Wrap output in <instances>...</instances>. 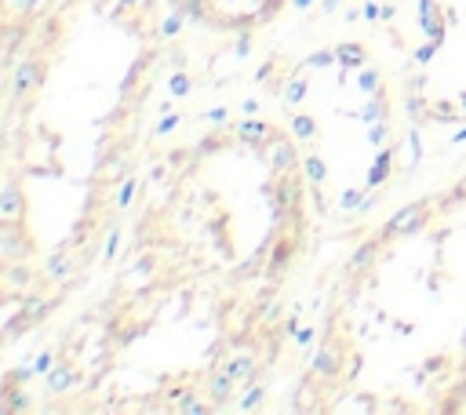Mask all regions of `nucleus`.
<instances>
[{
    "label": "nucleus",
    "instance_id": "b1692460",
    "mask_svg": "<svg viewBox=\"0 0 466 415\" xmlns=\"http://www.w3.org/2000/svg\"><path fill=\"white\" fill-rule=\"evenodd\" d=\"M361 204H365V190H343V193H339V208H343V211H361Z\"/></svg>",
    "mask_w": 466,
    "mask_h": 415
},
{
    "label": "nucleus",
    "instance_id": "a19ab883",
    "mask_svg": "<svg viewBox=\"0 0 466 415\" xmlns=\"http://www.w3.org/2000/svg\"><path fill=\"white\" fill-rule=\"evenodd\" d=\"M361 11H365V18H368V22H379V4H365Z\"/></svg>",
    "mask_w": 466,
    "mask_h": 415
},
{
    "label": "nucleus",
    "instance_id": "473e14b6",
    "mask_svg": "<svg viewBox=\"0 0 466 415\" xmlns=\"http://www.w3.org/2000/svg\"><path fill=\"white\" fill-rule=\"evenodd\" d=\"M117 248H120V230H110V237H106V252H102V259H113V255H117Z\"/></svg>",
    "mask_w": 466,
    "mask_h": 415
},
{
    "label": "nucleus",
    "instance_id": "39448f33",
    "mask_svg": "<svg viewBox=\"0 0 466 415\" xmlns=\"http://www.w3.org/2000/svg\"><path fill=\"white\" fill-rule=\"evenodd\" d=\"M0 218L4 223H18V218H26V193L15 179L4 182V193H0Z\"/></svg>",
    "mask_w": 466,
    "mask_h": 415
},
{
    "label": "nucleus",
    "instance_id": "423d86ee",
    "mask_svg": "<svg viewBox=\"0 0 466 415\" xmlns=\"http://www.w3.org/2000/svg\"><path fill=\"white\" fill-rule=\"evenodd\" d=\"M310 368H313V376H321V379H335L339 368H343V349H339L335 342H325V346L313 354Z\"/></svg>",
    "mask_w": 466,
    "mask_h": 415
},
{
    "label": "nucleus",
    "instance_id": "0eeeda50",
    "mask_svg": "<svg viewBox=\"0 0 466 415\" xmlns=\"http://www.w3.org/2000/svg\"><path fill=\"white\" fill-rule=\"evenodd\" d=\"M237 390H241V386L233 383L222 368H215V371L208 376V397H211V404H215V408H229V404H233V393H237Z\"/></svg>",
    "mask_w": 466,
    "mask_h": 415
},
{
    "label": "nucleus",
    "instance_id": "c9c22d12",
    "mask_svg": "<svg viewBox=\"0 0 466 415\" xmlns=\"http://www.w3.org/2000/svg\"><path fill=\"white\" fill-rule=\"evenodd\" d=\"M182 8H186V15H189V18H197V22H204V4H201V0H186V4H182Z\"/></svg>",
    "mask_w": 466,
    "mask_h": 415
},
{
    "label": "nucleus",
    "instance_id": "79ce46f5",
    "mask_svg": "<svg viewBox=\"0 0 466 415\" xmlns=\"http://www.w3.org/2000/svg\"><path fill=\"white\" fill-rule=\"evenodd\" d=\"M251 51V40L248 37H237V55H248Z\"/></svg>",
    "mask_w": 466,
    "mask_h": 415
},
{
    "label": "nucleus",
    "instance_id": "49530a36",
    "mask_svg": "<svg viewBox=\"0 0 466 415\" xmlns=\"http://www.w3.org/2000/svg\"><path fill=\"white\" fill-rule=\"evenodd\" d=\"M459 109H462V113H466V92L459 95Z\"/></svg>",
    "mask_w": 466,
    "mask_h": 415
},
{
    "label": "nucleus",
    "instance_id": "58836bf2",
    "mask_svg": "<svg viewBox=\"0 0 466 415\" xmlns=\"http://www.w3.org/2000/svg\"><path fill=\"white\" fill-rule=\"evenodd\" d=\"M241 109H244L248 117H259V109H263V106H259V99H244V102H241Z\"/></svg>",
    "mask_w": 466,
    "mask_h": 415
},
{
    "label": "nucleus",
    "instance_id": "20e7f679",
    "mask_svg": "<svg viewBox=\"0 0 466 415\" xmlns=\"http://www.w3.org/2000/svg\"><path fill=\"white\" fill-rule=\"evenodd\" d=\"M44 73H48V66H44V62H37V58L18 62V66H15V77H11V92H15V95H30V92H37V87L44 84Z\"/></svg>",
    "mask_w": 466,
    "mask_h": 415
},
{
    "label": "nucleus",
    "instance_id": "4be33fe9",
    "mask_svg": "<svg viewBox=\"0 0 466 415\" xmlns=\"http://www.w3.org/2000/svg\"><path fill=\"white\" fill-rule=\"evenodd\" d=\"M357 87H361L365 95H379V92H383V77H379V70H361Z\"/></svg>",
    "mask_w": 466,
    "mask_h": 415
},
{
    "label": "nucleus",
    "instance_id": "c756f323",
    "mask_svg": "<svg viewBox=\"0 0 466 415\" xmlns=\"http://www.w3.org/2000/svg\"><path fill=\"white\" fill-rule=\"evenodd\" d=\"M51 368H55V354H51V349H44V354L33 361V376H48Z\"/></svg>",
    "mask_w": 466,
    "mask_h": 415
},
{
    "label": "nucleus",
    "instance_id": "bb28decb",
    "mask_svg": "<svg viewBox=\"0 0 466 415\" xmlns=\"http://www.w3.org/2000/svg\"><path fill=\"white\" fill-rule=\"evenodd\" d=\"M408 149H412V157H408V168H415L422 161V135H419V128L408 131Z\"/></svg>",
    "mask_w": 466,
    "mask_h": 415
},
{
    "label": "nucleus",
    "instance_id": "6e6552de",
    "mask_svg": "<svg viewBox=\"0 0 466 415\" xmlns=\"http://www.w3.org/2000/svg\"><path fill=\"white\" fill-rule=\"evenodd\" d=\"M237 139L241 142H248V146H263V142H270L277 131H273V124H266V120H259V117H248V120H241L237 128Z\"/></svg>",
    "mask_w": 466,
    "mask_h": 415
},
{
    "label": "nucleus",
    "instance_id": "4468645a",
    "mask_svg": "<svg viewBox=\"0 0 466 415\" xmlns=\"http://www.w3.org/2000/svg\"><path fill=\"white\" fill-rule=\"evenodd\" d=\"M175 411H182V415H208V411H215V404H211V401H201L197 393H179Z\"/></svg>",
    "mask_w": 466,
    "mask_h": 415
},
{
    "label": "nucleus",
    "instance_id": "c85d7f7f",
    "mask_svg": "<svg viewBox=\"0 0 466 415\" xmlns=\"http://www.w3.org/2000/svg\"><path fill=\"white\" fill-rule=\"evenodd\" d=\"M332 62H339V55H335V48H321V51H313V55H306V66H332Z\"/></svg>",
    "mask_w": 466,
    "mask_h": 415
},
{
    "label": "nucleus",
    "instance_id": "7c9ffc66",
    "mask_svg": "<svg viewBox=\"0 0 466 415\" xmlns=\"http://www.w3.org/2000/svg\"><path fill=\"white\" fill-rule=\"evenodd\" d=\"M135 186H139L135 179H128V182L120 186V193H117V208H128V204L135 201Z\"/></svg>",
    "mask_w": 466,
    "mask_h": 415
},
{
    "label": "nucleus",
    "instance_id": "ea45409f",
    "mask_svg": "<svg viewBox=\"0 0 466 415\" xmlns=\"http://www.w3.org/2000/svg\"><path fill=\"white\" fill-rule=\"evenodd\" d=\"M393 18V4H379V22H390Z\"/></svg>",
    "mask_w": 466,
    "mask_h": 415
},
{
    "label": "nucleus",
    "instance_id": "de8ad7c7",
    "mask_svg": "<svg viewBox=\"0 0 466 415\" xmlns=\"http://www.w3.org/2000/svg\"><path fill=\"white\" fill-rule=\"evenodd\" d=\"M128 4H142V0H120V8H128Z\"/></svg>",
    "mask_w": 466,
    "mask_h": 415
},
{
    "label": "nucleus",
    "instance_id": "6ab92c4d",
    "mask_svg": "<svg viewBox=\"0 0 466 415\" xmlns=\"http://www.w3.org/2000/svg\"><path fill=\"white\" fill-rule=\"evenodd\" d=\"M303 171H306L310 186H325V179H328V164H325L321 157H317V153H313V157H306V161H303Z\"/></svg>",
    "mask_w": 466,
    "mask_h": 415
},
{
    "label": "nucleus",
    "instance_id": "f704fd0d",
    "mask_svg": "<svg viewBox=\"0 0 466 415\" xmlns=\"http://www.w3.org/2000/svg\"><path fill=\"white\" fill-rule=\"evenodd\" d=\"M226 117H229V109H226V106H215V109H208V113H204L208 124H226Z\"/></svg>",
    "mask_w": 466,
    "mask_h": 415
},
{
    "label": "nucleus",
    "instance_id": "9b49d317",
    "mask_svg": "<svg viewBox=\"0 0 466 415\" xmlns=\"http://www.w3.org/2000/svg\"><path fill=\"white\" fill-rule=\"evenodd\" d=\"M335 55H339V66H343V73H346V70H361V66L368 62L365 44H335Z\"/></svg>",
    "mask_w": 466,
    "mask_h": 415
},
{
    "label": "nucleus",
    "instance_id": "a878e982",
    "mask_svg": "<svg viewBox=\"0 0 466 415\" xmlns=\"http://www.w3.org/2000/svg\"><path fill=\"white\" fill-rule=\"evenodd\" d=\"M386 139H390V124H386V120L368 124V142H372V146H386Z\"/></svg>",
    "mask_w": 466,
    "mask_h": 415
},
{
    "label": "nucleus",
    "instance_id": "4c0bfd02",
    "mask_svg": "<svg viewBox=\"0 0 466 415\" xmlns=\"http://www.w3.org/2000/svg\"><path fill=\"white\" fill-rule=\"evenodd\" d=\"M284 335H291V339L299 335V310H295V314H291V317L284 321Z\"/></svg>",
    "mask_w": 466,
    "mask_h": 415
},
{
    "label": "nucleus",
    "instance_id": "72a5a7b5",
    "mask_svg": "<svg viewBox=\"0 0 466 415\" xmlns=\"http://www.w3.org/2000/svg\"><path fill=\"white\" fill-rule=\"evenodd\" d=\"M37 4H40V0H8V8H11L15 15H30Z\"/></svg>",
    "mask_w": 466,
    "mask_h": 415
},
{
    "label": "nucleus",
    "instance_id": "7ed1b4c3",
    "mask_svg": "<svg viewBox=\"0 0 466 415\" xmlns=\"http://www.w3.org/2000/svg\"><path fill=\"white\" fill-rule=\"evenodd\" d=\"M219 368L237 386H251V383H256V376H259V361H256V354H248V349H241V354H229Z\"/></svg>",
    "mask_w": 466,
    "mask_h": 415
},
{
    "label": "nucleus",
    "instance_id": "f8f14e48",
    "mask_svg": "<svg viewBox=\"0 0 466 415\" xmlns=\"http://www.w3.org/2000/svg\"><path fill=\"white\" fill-rule=\"evenodd\" d=\"M15 226H18V223H4V230H0V252H4L8 262H11V259H23V255L30 252V244H23V240H18Z\"/></svg>",
    "mask_w": 466,
    "mask_h": 415
},
{
    "label": "nucleus",
    "instance_id": "2eb2a0df",
    "mask_svg": "<svg viewBox=\"0 0 466 415\" xmlns=\"http://www.w3.org/2000/svg\"><path fill=\"white\" fill-rule=\"evenodd\" d=\"M48 277L51 280H70V273H73V259H70V252H55L51 259H48Z\"/></svg>",
    "mask_w": 466,
    "mask_h": 415
},
{
    "label": "nucleus",
    "instance_id": "f3484780",
    "mask_svg": "<svg viewBox=\"0 0 466 415\" xmlns=\"http://www.w3.org/2000/svg\"><path fill=\"white\" fill-rule=\"evenodd\" d=\"M186 18H189V15H186V8H182V4H175V11L160 22V37H164V40L179 37V33H182V26H186Z\"/></svg>",
    "mask_w": 466,
    "mask_h": 415
},
{
    "label": "nucleus",
    "instance_id": "cd10ccee",
    "mask_svg": "<svg viewBox=\"0 0 466 415\" xmlns=\"http://www.w3.org/2000/svg\"><path fill=\"white\" fill-rule=\"evenodd\" d=\"M437 48H441V40H434V37H430V40L415 51V62H419V66H430V62H434V55H437Z\"/></svg>",
    "mask_w": 466,
    "mask_h": 415
},
{
    "label": "nucleus",
    "instance_id": "412c9836",
    "mask_svg": "<svg viewBox=\"0 0 466 415\" xmlns=\"http://www.w3.org/2000/svg\"><path fill=\"white\" fill-rule=\"evenodd\" d=\"M306 87H310L306 77H291V80H288V87H284V102H288V109H291V106H299V102L306 99Z\"/></svg>",
    "mask_w": 466,
    "mask_h": 415
},
{
    "label": "nucleus",
    "instance_id": "1a4fd4ad",
    "mask_svg": "<svg viewBox=\"0 0 466 415\" xmlns=\"http://www.w3.org/2000/svg\"><path fill=\"white\" fill-rule=\"evenodd\" d=\"M379 252H383V237H372V240H365V244H357V252L346 262V273H365L379 259Z\"/></svg>",
    "mask_w": 466,
    "mask_h": 415
},
{
    "label": "nucleus",
    "instance_id": "9d476101",
    "mask_svg": "<svg viewBox=\"0 0 466 415\" xmlns=\"http://www.w3.org/2000/svg\"><path fill=\"white\" fill-rule=\"evenodd\" d=\"M390 164H393V149H390V146H379V157H375V164L368 168L365 186H368V190L386 186V179H390Z\"/></svg>",
    "mask_w": 466,
    "mask_h": 415
},
{
    "label": "nucleus",
    "instance_id": "dca6fc26",
    "mask_svg": "<svg viewBox=\"0 0 466 415\" xmlns=\"http://www.w3.org/2000/svg\"><path fill=\"white\" fill-rule=\"evenodd\" d=\"M288 128H291V135L299 139V142H310V139H317V120H313V117H306V113H291Z\"/></svg>",
    "mask_w": 466,
    "mask_h": 415
},
{
    "label": "nucleus",
    "instance_id": "a211bd4d",
    "mask_svg": "<svg viewBox=\"0 0 466 415\" xmlns=\"http://www.w3.org/2000/svg\"><path fill=\"white\" fill-rule=\"evenodd\" d=\"M357 117H361L365 124H375V120H386V99H383V92H379V95H372L368 99V106L361 109V113H357Z\"/></svg>",
    "mask_w": 466,
    "mask_h": 415
},
{
    "label": "nucleus",
    "instance_id": "393cba45",
    "mask_svg": "<svg viewBox=\"0 0 466 415\" xmlns=\"http://www.w3.org/2000/svg\"><path fill=\"white\" fill-rule=\"evenodd\" d=\"M44 314H48V299L33 295V299L23 302V321H37V317H44Z\"/></svg>",
    "mask_w": 466,
    "mask_h": 415
},
{
    "label": "nucleus",
    "instance_id": "e433bc0d",
    "mask_svg": "<svg viewBox=\"0 0 466 415\" xmlns=\"http://www.w3.org/2000/svg\"><path fill=\"white\" fill-rule=\"evenodd\" d=\"M313 339H317V332H313V328H299V335H295V346H313Z\"/></svg>",
    "mask_w": 466,
    "mask_h": 415
},
{
    "label": "nucleus",
    "instance_id": "f03ea898",
    "mask_svg": "<svg viewBox=\"0 0 466 415\" xmlns=\"http://www.w3.org/2000/svg\"><path fill=\"white\" fill-rule=\"evenodd\" d=\"M427 215H430V204H427V201H415V204H408V208H401V211L390 215V223H386L383 237H405V233H415V230H422Z\"/></svg>",
    "mask_w": 466,
    "mask_h": 415
},
{
    "label": "nucleus",
    "instance_id": "a18cd8bd",
    "mask_svg": "<svg viewBox=\"0 0 466 415\" xmlns=\"http://www.w3.org/2000/svg\"><path fill=\"white\" fill-rule=\"evenodd\" d=\"M452 142H455V146H459V142H466V128H459V131H455V135H452Z\"/></svg>",
    "mask_w": 466,
    "mask_h": 415
},
{
    "label": "nucleus",
    "instance_id": "c03bdc74",
    "mask_svg": "<svg viewBox=\"0 0 466 415\" xmlns=\"http://www.w3.org/2000/svg\"><path fill=\"white\" fill-rule=\"evenodd\" d=\"M291 4L299 8V11H306V8H313V0H291Z\"/></svg>",
    "mask_w": 466,
    "mask_h": 415
},
{
    "label": "nucleus",
    "instance_id": "37998d69",
    "mask_svg": "<svg viewBox=\"0 0 466 415\" xmlns=\"http://www.w3.org/2000/svg\"><path fill=\"white\" fill-rule=\"evenodd\" d=\"M339 8V0H321V15H332Z\"/></svg>",
    "mask_w": 466,
    "mask_h": 415
},
{
    "label": "nucleus",
    "instance_id": "f257e3e1",
    "mask_svg": "<svg viewBox=\"0 0 466 415\" xmlns=\"http://www.w3.org/2000/svg\"><path fill=\"white\" fill-rule=\"evenodd\" d=\"M295 142L299 139H288V135H273L270 142H266V157H270V168H273V175H291L295 168H303V161H299V153H295Z\"/></svg>",
    "mask_w": 466,
    "mask_h": 415
},
{
    "label": "nucleus",
    "instance_id": "5701e85b",
    "mask_svg": "<svg viewBox=\"0 0 466 415\" xmlns=\"http://www.w3.org/2000/svg\"><path fill=\"white\" fill-rule=\"evenodd\" d=\"M168 92H172V99H186L189 92H194V80H189L186 73H172L168 77Z\"/></svg>",
    "mask_w": 466,
    "mask_h": 415
},
{
    "label": "nucleus",
    "instance_id": "ddd939ff",
    "mask_svg": "<svg viewBox=\"0 0 466 415\" xmlns=\"http://www.w3.org/2000/svg\"><path fill=\"white\" fill-rule=\"evenodd\" d=\"M44 379H48V393H66V390L77 386V371L70 364H55Z\"/></svg>",
    "mask_w": 466,
    "mask_h": 415
},
{
    "label": "nucleus",
    "instance_id": "aec40b11",
    "mask_svg": "<svg viewBox=\"0 0 466 415\" xmlns=\"http://www.w3.org/2000/svg\"><path fill=\"white\" fill-rule=\"evenodd\" d=\"M263 404H266V386H256V383H251L248 393L237 401V411H256V408H263Z\"/></svg>",
    "mask_w": 466,
    "mask_h": 415
},
{
    "label": "nucleus",
    "instance_id": "2f4dec72",
    "mask_svg": "<svg viewBox=\"0 0 466 415\" xmlns=\"http://www.w3.org/2000/svg\"><path fill=\"white\" fill-rule=\"evenodd\" d=\"M179 120H182L179 113H164V117H160V124L153 128V135H168V131H175V128H179Z\"/></svg>",
    "mask_w": 466,
    "mask_h": 415
}]
</instances>
